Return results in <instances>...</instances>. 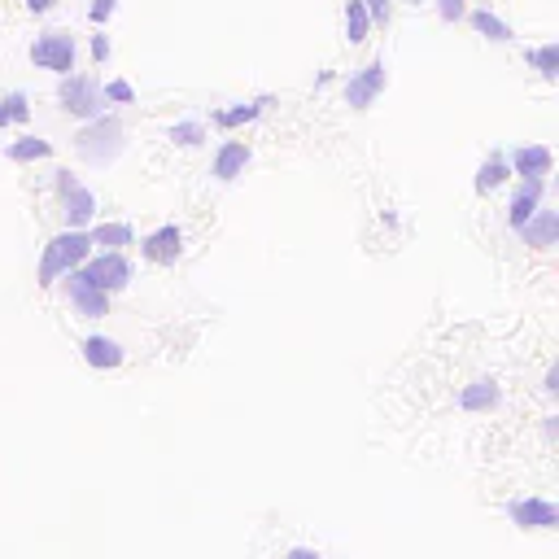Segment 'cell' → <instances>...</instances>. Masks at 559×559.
Listing matches in <instances>:
<instances>
[{
	"label": "cell",
	"mask_w": 559,
	"mask_h": 559,
	"mask_svg": "<svg viewBox=\"0 0 559 559\" xmlns=\"http://www.w3.org/2000/svg\"><path fill=\"white\" fill-rule=\"evenodd\" d=\"M127 149V132H123V118L118 114H101L92 123H83V132L75 136V153L88 166H114Z\"/></svg>",
	"instance_id": "obj_1"
},
{
	"label": "cell",
	"mask_w": 559,
	"mask_h": 559,
	"mask_svg": "<svg viewBox=\"0 0 559 559\" xmlns=\"http://www.w3.org/2000/svg\"><path fill=\"white\" fill-rule=\"evenodd\" d=\"M92 258V241L88 232H57L49 245H44V258H40V271H35V280L49 289V284L66 280L70 271H79L83 263Z\"/></svg>",
	"instance_id": "obj_2"
},
{
	"label": "cell",
	"mask_w": 559,
	"mask_h": 559,
	"mask_svg": "<svg viewBox=\"0 0 559 559\" xmlns=\"http://www.w3.org/2000/svg\"><path fill=\"white\" fill-rule=\"evenodd\" d=\"M57 201H62V223L66 232H88L97 223V193L70 171H57Z\"/></svg>",
	"instance_id": "obj_3"
},
{
	"label": "cell",
	"mask_w": 559,
	"mask_h": 559,
	"mask_svg": "<svg viewBox=\"0 0 559 559\" xmlns=\"http://www.w3.org/2000/svg\"><path fill=\"white\" fill-rule=\"evenodd\" d=\"M57 105H62L70 118H83V123L101 118L105 114L101 79H92V75H66L62 83H57Z\"/></svg>",
	"instance_id": "obj_4"
},
{
	"label": "cell",
	"mask_w": 559,
	"mask_h": 559,
	"mask_svg": "<svg viewBox=\"0 0 559 559\" xmlns=\"http://www.w3.org/2000/svg\"><path fill=\"white\" fill-rule=\"evenodd\" d=\"M75 35L70 31H44V35H35V44H31V62L40 66V70H49V75H70L75 70Z\"/></svg>",
	"instance_id": "obj_5"
},
{
	"label": "cell",
	"mask_w": 559,
	"mask_h": 559,
	"mask_svg": "<svg viewBox=\"0 0 559 559\" xmlns=\"http://www.w3.org/2000/svg\"><path fill=\"white\" fill-rule=\"evenodd\" d=\"M79 271H83V280H92L101 293H118L136 280V267H132L127 254H92Z\"/></svg>",
	"instance_id": "obj_6"
},
{
	"label": "cell",
	"mask_w": 559,
	"mask_h": 559,
	"mask_svg": "<svg viewBox=\"0 0 559 559\" xmlns=\"http://www.w3.org/2000/svg\"><path fill=\"white\" fill-rule=\"evenodd\" d=\"M385 83H389L385 62H367V66H359V70H354V75L346 79V105H350V110H372L376 97L385 92Z\"/></svg>",
	"instance_id": "obj_7"
},
{
	"label": "cell",
	"mask_w": 559,
	"mask_h": 559,
	"mask_svg": "<svg viewBox=\"0 0 559 559\" xmlns=\"http://www.w3.org/2000/svg\"><path fill=\"white\" fill-rule=\"evenodd\" d=\"M66 302L79 319H105L110 315V293H101L92 280H83V271L66 276Z\"/></svg>",
	"instance_id": "obj_8"
},
{
	"label": "cell",
	"mask_w": 559,
	"mask_h": 559,
	"mask_svg": "<svg viewBox=\"0 0 559 559\" xmlns=\"http://www.w3.org/2000/svg\"><path fill=\"white\" fill-rule=\"evenodd\" d=\"M507 520L516 529H559V507L551 498H516L507 507Z\"/></svg>",
	"instance_id": "obj_9"
},
{
	"label": "cell",
	"mask_w": 559,
	"mask_h": 559,
	"mask_svg": "<svg viewBox=\"0 0 559 559\" xmlns=\"http://www.w3.org/2000/svg\"><path fill=\"white\" fill-rule=\"evenodd\" d=\"M503 158L511 166V175H520V180H546L555 166V153L546 145H520V149L503 153Z\"/></svg>",
	"instance_id": "obj_10"
},
{
	"label": "cell",
	"mask_w": 559,
	"mask_h": 559,
	"mask_svg": "<svg viewBox=\"0 0 559 559\" xmlns=\"http://www.w3.org/2000/svg\"><path fill=\"white\" fill-rule=\"evenodd\" d=\"M140 254H145L149 263H158V267H171L175 258L184 254V232L175 228V223H162L158 232H149L145 241H140Z\"/></svg>",
	"instance_id": "obj_11"
},
{
	"label": "cell",
	"mask_w": 559,
	"mask_h": 559,
	"mask_svg": "<svg viewBox=\"0 0 559 559\" xmlns=\"http://www.w3.org/2000/svg\"><path fill=\"white\" fill-rule=\"evenodd\" d=\"M254 162V153H249L245 140H228L219 153H214V166H210V175L219 184H232V180H241L245 175V166Z\"/></svg>",
	"instance_id": "obj_12"
},
{
	"label": "cell",
	"mask_w": 559,
	"mask_h": 559,
	"mask_svg": "<svg viewBox=\"0 0 559 559\" xmlns=\"http://www.w3.org/2000/svg\"><path fill=\"white\" fill-rule=\"evenodd\" d=\"M498 402H503V389H498V380H494V376H477V380H468V385L459 389V407H463V411H472V415L494 411Z\"/></svg>",
	"instance_id": "obj_13"
},
{
	"label": "cell",
	"mask_w": 559,
	"mask_h": 559,
	"mask_svg": "<svg viewBox=\"0 0 559 559\" xmlns=\"http://www.w3.org/2000/svg\"><path fill=\"white\" fill-rule=\"evenodd\" d=\"M542 197H546V180H525V184H520V193L511 197V206H507L511 232H520V228H525V223L533 219V214H538Z\"/></svg>",
	"instance_id": "obj_14"
},
{
	"label": "cell",
	"mask_w": 559,
	"mask_h": 559,
	"mask_svg": "<svg viewBox=\"0 0 559 559\" xmlns=\"http://www.w3.org/2000/svg\"><path fill=\"white\" fill-rule=\"evenodd\" d=\"M83 359H88V367H97V372H114V367H123L127 363V350H123V341H114V337H88L83 341Z\"/></svg>",
	"instance_id": "obj_15"
},
{
	"label": "cell",
	"mask_w": 559,
	"mask_h": 559,
	"mask_svg": "<svg viewBox=\"0 0 559 559\" xmlns=\"http://www.w3.org/2000/svg\"><path fill=\"white\" fill-rule=\"evenodd\" d=\"M88 241L97 254H123L127 245H136V232H132V223H92Z\"/></svg>",
	"instance_id": "obj_16"
},
{
	"label": "cell",
	"mask_w": 559,
	"mask_h": 559,
	"mask_svg": "<svg viewBox=\"0 0 559 559\" xmlns=\"http://www.w3.org/2000/svg\"><path fill=\"white\" fill-rule=\"evenodd\" d=\"M516 236H520L525 245H533V249H551V245L559 241V214L546 210V206H538V214H533V219H529Z\"/></svg>",
	"instance_id": "obj_17"
},
{
	"label": "cell",
	"mask_w": 559,
	"mask_h": 559,
	"mask_svg": "<svg viewBox=\"0 0 559 559\" xmlns=\"http://www.w3.org/2000/svg\"><path fill=\"white\" fill-rule=\"evenodd\" d=\"M271 105V97H258V101H245V105H232V110H214L210 123L223 127V132H232V127H245L254 123V118H263V110Z\"/></svg>",
	"instance_id": "obj_18"
},
{
	"label": "cell",
	"mask_w": 559,
	"mask_h": 559,
	"mask_svg": "<svg viewBox=\"0 0 559 559\" xmlns=\"http://www.w3.org/2000/svg\"><path fill=\"white\" fill-rule=\"evenodd\" d=\"M507 180H511V166H507L503 153H494V158H485V162L477 166V180H472V188H477L481 197H490L494 188H503Z\"/></svg>",
	"instance_id": "obj_19"
},
{
	"label": "cell",
	"mask_w": 559,
	"mask_h": 559,
	"mask_svg": "<svg viewBox=\"0 0 559 559\" xmlns=\"http://www.w3.org/2000/svg\"><path fill=\"white\" fill-rule=\"evenodd\" d=\"M468 22H472V31H477V35H485V40H490V44H511V40H516V31H511V27H507V22L498 18V14H490V9H472V14H468Z\"/></svg>",
	"instance_id": "obj_20"
},
{
	"label": "cell",
	"mask_w": 559,
	"mask_h": 559,
	"mask_svg": "<svg viewBox=\"0 0 559 559\" xmlns=\"http://www.w3.org/2000/svg\"><path fill=\"white\" fill-rule=\"evenodd\" d=\"M44 158H53V145H49V140H40V136H22V140L9 145V162H18V166L44 162Z\"/></svg>",
	"instance_id": "obj_21"
},
{
	"label": "cell",
	"mask_w": 559,
	"mask_h": 559,
	"mask_svg": "<svg viewBox=\"0 0 559 559\" xmlns=\"http://www.w3.org/2000/svg\"><path fill=\"white\" fill-rule=\"evenodd\" d=\"M367 35H372V18H367L363 0H350V5H346V40L350 44H363Z\"/></svg>",
	"instance_id": "obj_22"
},
{
	"label": "cell",
	"mask_w": 559,
	"mask_h": 559,
	"mask_svg": "<svg viewBox=\"0 0 559 559\" xmlns=\"http://www.w3.org/2000/svg\"><path fill=\"white\" fill-rule=\"evenodd\" d=\"M529 66L538 70L546 83L559 79V44H542V49H529Z\"/></svg>",
	"instance_id": "obj_23"
},
{
	"label": "cell",
	"mask_w": 559,
	"mask_h": 559,
	"mask_svg": "<svg viewBox=\"0 0 559 559\" xmlns=\"http://www.w3.org/2000/svg\"><path fill=\"white\" fill-rule=\"evenodd\" d=\"M27 118H31L27 92H9V97H0V127H9V123H27Z\"/></svg>",
	"instance_id": "obj_24"
},
{
	"label": "cell",
	"mask_w": 559,
	"mask_h": 559,
	"mask_svg": "<svg viewBox=\"0 0 559 559\" xmlns=\"http://www.w3.org/2000/svg\"><path fill=\"white\" fill-rule=\"evenodd\" d=\"M166 140H171V145H180V149H193V145L206 140V127H201L197 118H188V123H175L171 132H166Z\"/></svg>",
	"instance_id": "obj_25"
},
{
	"label": "cell",
	"mask_w": 559,
	"mask_h": 559,
	"mask_svg": "<svg viewBox=\"0 0 559 559\" xmlns=\"http://www.w3.org/2000/svg\"><path fill=\"white\" fill-rule=\"evenodd\" d=\"M101 92H105V105H132L136 101V88L127 79H110Z\"/></svg>",
	"instance_id": "obj_26"
},
{
	"label": "cell",
	"mask_w": 559,
	"mask_h": 559,
	"mask_svg": "<svg viewBox=\"0 0 559 559\" xmlns=\"http://www.w3.org/2000/svg\"><path fill=\"white\" fill-rule=\"evenodd\" d=\"M367 18H372V27H389V18H394V5L389 0H363Z\"/></svg>",
	"instance_id": "obj_27"
},
{
	"label": "cell",
	"mask_w": 559,
	"mask_h": 559,
	"mask_svg": "<svg viewBox=\"0 0 559 559\" xmlns=\"http://www.w3.org/2000/svg\"><path fill=\"white\" fill-rule=\"evenodd\" d=\"M433 5H437V18L442 22H459L468 14V0H433Z\"/></svg>",
	"instance_id": "obj_28"
},
{
	"label": "cell",
	"mask_w": 559,
	"mask_h": 559,
	"mask_svg": "<svg viewBox=\"0 0 559 559\" xmlns=\"http://www.w3.org/2000/svg\"><path fill=\"white\" fill-rule=\"evenodd\" d=\"M114 9H118V0H92L88 18H92V22H97V27H101V22H110V18H114Z\"/></svg>",
	"instance_id": "obj_29"
},
{
	"label": "cell",
	"mask_w": 559,
	"mask_h": 559,
	"mask_svg": "<svg viewBox=\"0 0 559 559\" xmlns=\"http://www.w3.org/2000/svg\"><path fill=\"white\" fill-rule=\"evenodd\" d=\"M92 62H110V35H92Z\"/></svg>",
	"instance_id": "obj_30"
},
{
	"label": "cell",
	"mask_w": 559,
	"mask_h": 559,
	"mask_svg": "<svg viewBox=\"0 0 559 559\" xmlns=\"http://www.w3.org/2000/svg\"><path fill=\"white\" fill-rule=\"evenodd\" d=\"M22 5H27L31 14H49V9H57V0H22Z\"/></svg>",
	"instance_id": "obj_31"
},
{
	"label": "cell",
	"mask_w": 559,
	"mask_h": 559,
	"mask_svg": "<svg viewBox=\"0 0 559 559\" xmlns=\"http://www.w3.org/2000/svg\"><path fill=\"white\" fill-rule=\"evenodd\" d=\"M542 389H546V394H559V367H551V372H546Z\"/></svg>",
	"instance_id": "obj_32"
},
{
	"label": "cell",
	"mask_w": 559,
	"mask_h": 559,
	"mask_svg": "<svg viewBox=\"0 0 559 559\" xmlns=\"http://www.w3.org/2000/svg\"><path fill=\"white\" fill-rule=\"evenodd\" d=\"M284 559H319V551H311V546H293Z\"/></svg>",
	"instance_id": "obj_33"
},
{
	"label": "cell",
	"mask_w": 559,
	"mask_h": 559,
	"mask_svg": "<svg viewBox=\"0 0 559 559\" xmlns=\"http://www.w3.org/2000/svg\"><path fill=\"white\" fill-rule=\"evenodd\" d=\"M407 5H420V0H407Z\"/></svg>",
	"instance_id": "obj_34"
}]
</instances>
